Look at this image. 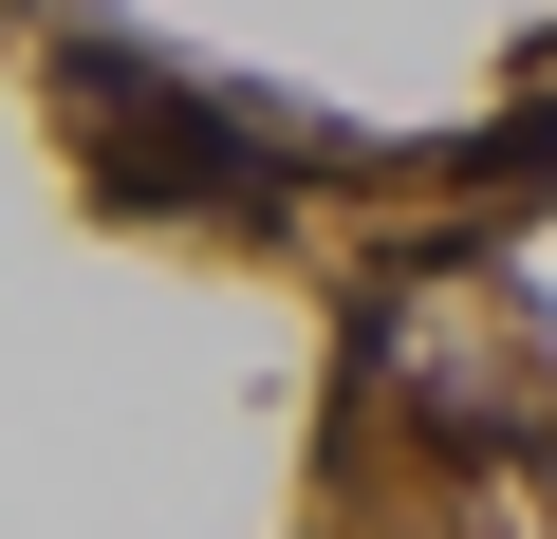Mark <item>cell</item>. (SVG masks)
Instances as JSON below:
<instances>
[{
    "instance_id": "obj_1",
    "label": "cell",
    "mask_w": 557,
    "mask_h": 539,
    "mask_svg": "<svg viewBox=\"0 0 557 539\" xmlns=\"http://www.w3.org/2000/svg\"><path fill=\"white\" fill-rule=\"evenodd\" d=\"M465 168H483V186H502V205H539V186H557V94H539V112H502V131H483V149H465Z\"/></svg>"
}]
</instances>
